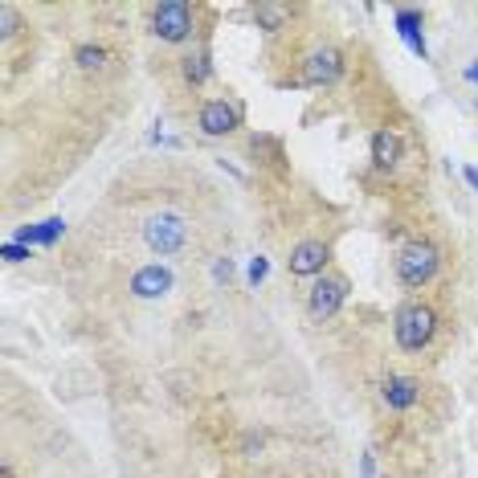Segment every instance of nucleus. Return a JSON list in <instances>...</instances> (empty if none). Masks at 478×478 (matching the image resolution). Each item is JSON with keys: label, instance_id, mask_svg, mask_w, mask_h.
Listing matches in <instances>:
<instances>
[{"label": "nucleus", "instance_id": "1", "mask_svg": "<svg viewBox=\"0 0 478 478\" xmlns=\"http://www.w3.org/2000/svg\"><path fill=\"white\" fill-rule=\"evenodd\" d=\"M143 242H148L151 254L168 258V254H181L184 242H189V221L181 212H156L143 221Z\"/></svg>", "mask_w": 478, "mask_h": 478}, {"label": "nucleus", "instance_id": "2", "mask_svg": "<svg viewBox=\"0 0 478 478\" xmlns=\"http://www.w3.org/2000/svg\"><path fill=\"white\" fill-rule=\"evenodd\" d=\"M437 266H442V254H437L434 242H409L397 254V278L405 287H425L437 274Z\"/></svg>", "mask_w": 478, "mask_h": 478}, {"label": "nucleus", "instance_id": "3", "mask_svg": "<svg viewBox=\"0 0 478 478\" xmlns=\"http://www.w3.org/2000/svg\"><path fill=\"white\" fill-rule=\"evenodd\" d=\"M397 343H401L405 351H421L425 343L434 340V331H437V315L425 303H409V307L397 311Z\"/></svg>", "mask_w": 478, "mask_h": 478}, {"label": "nucleus", "instance_id": "4", "mask_svg": "<svg viewBox=\"0 0 478 478\" xmlns=\"http://www.w3.org/2000/svg\"><path fill=\"white\" fill-rule=\"evenodd\" d=\"M151 33H156L159 42H189L192 33V9L184 0H164L151 9Z\"/></svg>", "mask_w": 478, "mask_h": 478}, {"label": "nucleus", "instance_id": "5", "mask_svg": "<svg viewBox=\"0 0 478 478\" xmlns=\"http://www.w3.org/2000/svg\"><path fill=\"white\" fill-rule=\"evenodd\" d=\"M343 298H348V278L343 274H323L311 287V295H307V311H311V319H331L335 311L343 307Z\"/></svg>", "mask_w": 478, "mask_h": 478}, {"label": "nucleus", "instance_id": "6", "mask_svg": "<svg viewBox=\"0 0 478 478\" xmlns=\"http://www.w3.org/2000/svg\"><path fill=\"white\" fill-rule=\"evenodd\" d=\"M340 74H343V53L331 50V45H323V50H311L307 58H303V82L331 86Z\"/></svg>", "mask_w": 478, "mask_h": 478}, {"label": "nucleus", "instance_id": "7", "mask_svg": "<svg viewBox=\"0 0 478 478\" xmlns=\"http://www.w3.org/2000/svg\"><path fill=\"white\" fill-rule=\"evenodd\" d=\"M197 123H201L204 135L221 139V135H229V131H237V123H242V111H237L234 103H225V98H209V103L201 106V115H197Z\"/></svg>", "mask_w": 478, "mask_h": 478}, {"label": "nucleus", "instance_id": "8", "mask_svg": "<svg viewBox=\"0 0 478 478\" xmlns=\"http://www.w3.org/2000/svg\"><path fill=\"white\" fill-rule=\"evenodd\" d=\"M287 266H290V274H295V278L323 274V266H328V245L315 242V237H307V242H298L295 250H290Z\"/></svg>", "mask_w": 478, "mask_h": 478}, {"label": "nucleus", "instance_id": "9", "mask_svg": "<svg viewBox=\"0 0 478 478\" xmlns=\"http://www.w3.org/2000/svg\"><path fill=\"white\" fill-rule=\"evenodd\" d=\"M172 290V270L168 266H139L135 274H131V295L135 298H164Z\"/></svg>", "mask_w": 478, "mask_h": 478}, {"label": "nucleus", "instance_id": "10", "mask_svg": "<svg viewBox=\"0 0 478 478\" xmlns=\"http://www.w3.org/2000/svg\"><path fill=\"white\" fill-rule=\"evenodd\" d=\"M381 397L389 409H397V413H405V409H413L417 397H421V389H417L413 376H389V381L381 384Z\"/></svg>", "mask_w": 478, "mask_h": 478}, {"label": "nucleus", "instance_id": "11", "mask_svg": "<svg viewBox=\"0 0 478 478\" xmlns=\"http://www.w3.org/2000/svg\"><path fill=\"white\" fill-rule=\"evenodd\" d=\"M401 151H405V143L397 131H376V135H372V164L381 172H393L397 164H401Z\"/></svg>", "mask_w": 478, "mask_h": 478}, {"label": "nucleus", "instance_id": "12", "mask_svg": "<svg viewBox=\"0 0 478 478\" xmlns=\"http://www.w3.org/2000/svg\"><path fill=\"white\" fill-rule=\"evenodd\" d=\"M397 29H401V37H405V42H409V50H413V53H421V58H425L421 12H413V9H401V12H397Z\"/></svg>", "mask_w": 478, "mask_h": 478}, {"label": "nucleus", "instance_id": "13", "mask_svg": "<svg viewBox=\"0 0 478 478\" xmlns=\"http://www.w3.org/2000/svg\"><path fill=\"white\" fill-rule=\"evenodd\" d=\"M209 74H212V66H209V50H197V53H189V58H184V78H189L192 86L209 82Z\"/></svg>", "mask_w": 478, "mask_h": 478}, {"label": "nucleus", "instance_id": "14", "mask_svg": "<svg viewBox=\"0 0 478 478\" xmlns=\"http://www.w3.org/2000/svg\"><path fill=\"white\" fill-rule=\"evenodd\" d=\"M254 21L262 25L266 33H274V29H282V25H287V9H282V4H258Z\"/></svg>", "mask_w": 478, "mask_h": 478}, {"label": "nucleus", "instance_id": "15", "mask_svg": "<svg viewBox=\"0 0 478 478\" xmlns=\"http://www.w3.org/2000/svg\"><path fill=\"white\" fill-rule=\"evenodd\" d=\"M74 62L82 66V70H103L106 50H98V45H78V50H74Z\"/></svg>", "mask_w": 478, "mask_h": 478}, {"label": "nucleus", "instance_id": "16", "mask_svg": "<svg viewBox=\"0 0 478 478\" xmlns=\"http://www.w3.org/2000/svg\"><path fill=\"white\" fill-rule=\"evenodd\" d=\"M266 274H270V262H266V258H254V262H250V282L258 287Z\"/></svg>", "mask_w": 478, "mask_h": 478}, {"label": "nucleus", "instance_id": "17", "mask_svg": "<svg viewBox=\"0 0 478 478\" xmlns=\"http://www.w3.org/2000/svg\"><path fill=\"white\" fill-rule=\"evenodd\" d=\"M4 258H9V262H25V258H29V250H25L21 242H9V245H4Z\"/></svg>", "mask_w": 478, "mask_h": 478}, {"label": "nucleus", "instance_id": "18", "mask_svg": "<svg viewBox=\"0 0 478 478\" xmlns=\"http://www.w3.org/2000/svg\"><path fill=\"white\" fill-rule=\"evenodd\" d=\"M0 21H4V37H12V33H17V12H12L9 4L0 9Z\"/></svg>", "mask_w": 478, "mask_h": 478}, {"label": "nucleus", "instance_id": "19", "mask_svg": "<svg viewBox=\"0 0 478 478\" xmlns=\"http://www.w3.org/2000/svg\"><path fill=\"white\" fill-rule=\"evenodd\" d=\"M364 478H376V462H372V454H364Z\"/></svg>", "mask_w": 478, "mask_h": 478}, {"label": "nucleus", "instance_id": "20", "mask_svg": "<svg viewBox=\"0 0 478 478\" xmlns=\"http://www.w3.org/2000/svg\"><path fill=\"white\" fill-rule=\"evenodd\" d=\"M466 184L478 192V168H474V164H470V168H466Z\"/></svg>", "mask_w": 478, "mask_h": 478}, {"label": "nucleus", "instance_id": "21", "mask_svg": "<svg viewBox=\"0 0 478 478\" xmlns=\"http://www.w3.org/2000/svg\"><path fill=\"white\" fill-rule=\"evenodd\" d=\"M466 82H474V86H478V62H470V66H466Z\"/></svg>", "mask_w": 478, "mask_h": 478}]
</instances>
